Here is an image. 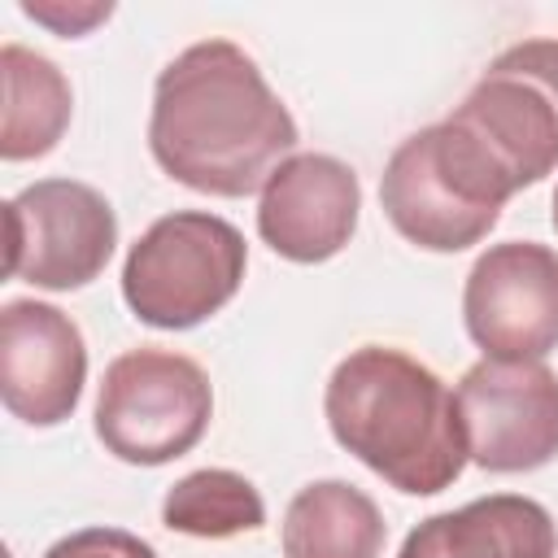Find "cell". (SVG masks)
I'll use <instances>...</instances> for the list:
<instances>
[{
  "label": "cell",
  "instance_id": "6da1fadb",
  "mask_svg": "<svg viewBox=\"0 0 558 558\" xmlns=\"http://www.w3.org/2000/svg\"><path fill=\"white\" fill-rule=\"evenodd\" d=\"M148 148L192 192L248 196L296 148V122L240 44L201 39L157 74Z\"/></svg>",
  "mask_w": 558,
  "mask_h": 558
},
{
  "label": "cell",
  "instance_id": "7a4b0ae2",
  "mask_svg": "<svg viewBox=\"0 0 558 558\" xmlns=\"http://www.w3.org/2000/svg\"><path fill=\"white\" fill-rule=\"evenodd\" d=\"M323 410L331 436L410 497L449 488L471 462L453 392L401 349H353L331 371Z\"/></svg>",
  "mask_w": 558,
  "mask_h": 558
},
{
  "label": "cell",
  "instance_id": "3957f363",
  "mask_svg": "<svg viewBox=\"0 0 558 558\" xmlns=\"http://www.w3.org/2000/svg\"><path fill=\"white\" fill-rule=\"evenodd\" d=\"M510 196L514 192L488 153L449 118L401 140L379 174V205L388 222L432 253L480 244Z\"/></svg>",
  "mask_w": 558,
  "mask_h": 558
},
{
  "label": "cell",
  "instance_id": "277c9868",
  "mask_svg": "<svg viewBox=\"0 0 558 558\" xmlns=\"http://www.w3.org/2000/svg\"><path fill=\"white\" fill-rule=\"evenodd\" d=\"M244 266L248 244L227 218L209 209H174L131 244L122 296L140 323L183 331L240 292Z\"/></svg>",
  "mask_w": 558,
  "mask_h": 558
},
{
  "label": "cell",
  "instance_id": "5b68a950",
  "mask_svg": "<svg viewBox=\"0 0 558 558\" xmlns=\"http://www.w3.org/2000/svg\"><path fill=\"white\" fill-rule=\"evenodd\" d=\"M209 375L170 349H131L105 366L96 397L100 445L131 466L183 458L209 427Z\"/></svg>",
  "mask_w": 558,
  "mask_h": 558
},
{
  "label": "cell",
  "instance_id": "8992f818",
  "mask_svg": "<svg viewBox=\"0 0 558 558\" xmlns=\"http://www.w3.org/2000/svg\"><path fill=\"white\" fill-rule=\"evenodd\" d=\"M449 122L488 153L510 192L541 183L558 166V39H523L493 57Z\"/></svg>",
  "mask_w": 558,
  "mask_h": 558
},
{
  "label": "cell",
  "instance_id": "52a82bcc",
  "mask_svg": "<svg viewBox=\"0 0 558 558\" xmlns=\"http://www.w3.org/2000/svg\"><path fill=\"white\" fill-rule=\"evenodd\" d=\"M9 275L48 292L92 283L118 244L113 205L78 179H39L9 196Z\"/></svg>",
  "mask_w": 558,
  "mask_h": 558
},
{
  "label": "cell",
  "instance_id": "ba28073f",
  "mask_svg": "<svg viewBox=\"0 0 558 558\" xmlns=\"http://www.w3.org/2000/svg\"><path fill=\"white\" fill-rule=\"evenodd\" d=\"M453 401L475 466L510 475L558 453V375L545 362L484 357L458 379Z\"/></svg>",
  "mask_w": 558,
  "mask_h": 558
},
{
  "label": "cell",
  "instance_id": "9c48e42d",
  "mask_svg": "<svg viewBox=\"0 0 558 558\" xmlns=\"http://www.w3.org/2000/svg\"><path fill=\"white\" fill-rule=\"evenodd\" d=\"M462 318L484 357L541 362L558 349V253L536 240H506L475 257Z\"/></svg>",
  "mask_w": 558,
  "mask_h": 558
},
{
  "label": "cell",
  "instance_id": "30bf717a",
  "mask_svg": "<svg viewBox=\"0 0 558 558\" xmlns=\"http://www.w3.org/2000/svg\"><path fill=\"white\" fill-rule=\"evenodd\" d=\"M87 379V344L70 314L48 301H9L0 310V397L31 427H57L74 414Z\"/></svg>",
  "mask_w": 558,
  "mask_h": 558
},
{
  "label": "cell",
  "instance_id": "8fae6325",
  "mask_svg": "<svg viewBox=\"0 0 558 558\" xmlns=\"http://www.w3.org/2000/svg\"><path fill=\"white\" fill-rule=\"evenodd\" d=\"M362 209L357 174L327 153H292L262 183L257 231L288 262H327L336 257Z\"/></svg>",
  "mask_w": 558,
  "mask_h": 558
},
{
  "label": "cell",
  "instance_id": "7c38bea8",
  "mask_svg": "<svg viewBox=\"0 0 558 558\" xmlns=\"http://www.w3.org/2000/svg\"><path fill=\"white\" fill-rule=\"evenodd\" d=\"M558 532L541 501L519 493L475 497L423 519L397 558H554Z\"/></svg>",
  "mask_w": 558,
  "mask_h": 558
},
{
  "label": "cell",
  "instance_id": "4fadbf2b",
  "mask_svg": "<svg viewBox=\"0 0 558 558\" xmlns=\"http://www.w3.org/2000/svg\"><path fill=\"white\" fill-rule=\"evenodd\" d=\"M388 523L379 506L344 484L318 480L305 484L283 514V558H379Z\"/></svg>",
  "mask_w": 558,
  "mask_h": 558
},
{
  "label": "cell",
  "instance_id": "5bb4252c",
  "mask_svg": "<svg viewBox=\"0 0 558 558\" xmlns=\"http://www.w3.org/2000/svg\"><path fill=\"white\" fill-rule=\"evenodd\" d=\"M0 78H4V113H0V157L31 161L57 148L70 126V83L44 52L22 44L0 48Z\"/></svg>",
  "mask_w": 558,
  "mask_h": 558
},
{
  "label": "cell",
  "instance_id": "9a60e30c",
  "mask_svg": "<svg viewBox=\"0 0 558 558\" xmlns=\"http://www.w3.org/2000/svg\"><path fill=\"white\" fill-rule=\"evenodd\" d=\"M161 523L170 532H183V536L222 541L235 532H257L266 523V506H262V493L240 471L205 466V471L183 475L166 493Z\"/></svg>",
  "mask_w": 558,
  "mask_h": 558
},
{
  "label": "cell",
  "instance_id": "2e32d148",
  "mask_svg": "<svg viewBox=\"0 0 558 558\" xmlns=\"http://www.w3.org/2000/svg\"><path fill=\"white\" fill-rule=\"evenodd\" d=\"M44 558H157V549L122 527H83L48 545Z\"/></svg>",
  "mask_w": 558,
  "mask_h": 558
},
{
  "label": "cell",
  "instance_id": "e0dca14e",
  "mask_svg": "<svg viewBox=\"0 0 558 558\" xmlns=\"http://www.w3.org/2000/svg\"><path fill=\"white\" fill-rule=\"evenodd\" d=\"M22 13L26 17H39V22H48V26H57L61 35H83L92 22H100V17H109L113 13V4H87L83 13H57L52 4H22Z\"/></svg>",
  "mask_w": 558,
  "mask_h": 558
},
{
  "label": "cell",
  "instance_id": "ac0fdd59",
  "mask_svg": "<svg viewBox=\"0 0 558 558\" xmlns=\"http://www.w3.org/2000/svg\"><path fill=\"white\" fill-rule=\"evenodd\" d=\"M554 227H558V187H554Z\"/></svg>",
  "mask_w": 558,
  "mask_h": 558
}]
</instances>
